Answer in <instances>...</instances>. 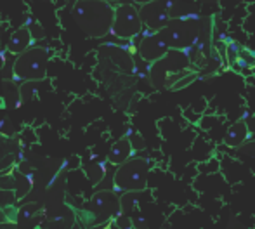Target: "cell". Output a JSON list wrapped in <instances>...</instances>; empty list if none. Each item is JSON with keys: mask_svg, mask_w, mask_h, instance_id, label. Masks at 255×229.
<instances>
[{"mask_svg": "<svg viewBox=\"0 0 255 229\" xmlns=\"http://www.w3.org/2000/svg\"><path fill=\"white\" fill-rule=\"evenodd\" d=\"M127 137L130 139V142H132V146H134L135 151H139V149H144V139L139 135L137 130L130 128V130H128V134H127Z\"/></svg>", "mask_w": 255, "mask_h": 229, "instance_id": "cell-17", "label": "cell"}, {"mask_svg": "<svg viewBox=\"0 0 255 229\" xmlns=\"http://www.w3.org/2000/svg\"><path fill=\"white\" fill-rule=\"evenodd\" d=\"M106 170H108V163L96 162L87 167V172H85V174H87V177L91 179L94 184H99V182L104 179V175H106Z\"/></svg>", "mask_w": 255, "mask_h": 229, "instance_id": "cell-15", "label": "cell"}, {"mask_svg": "<svg viewBox=\"0 0 255 229\" xmlns=\"http://www.w3.org/2000/svg\"><path fill=\"white\" fill-rule=\"evenodd\" d=\"M134 151L135 149H134V146H132L130 139H128L127 135L120 137L111 146L110 153H108V163H111V165H115V167L122 165V163L127 162L128 158H132Z\"/></svg>", "mask_w": 255, "mask_h": 229, "instance_id": "cell-11", "label": "cell"}, {"mask_svg": "<svg viewBox=\"0 0 255 229\" xmlns=\"http://www.w3.org/2000/svg\"><path fill=\"white\" fill-rule=\"evenodd\" d=\"M33 33L28 26H19L12 35H10L9 42H7V51L10 52L12 56H17L21 52H24L26 49H30L33 45Z\"/></svg>", "mask_w": 255, "mask_h": 229, "instance_id": "cell-10", "label": "cell"}, {"mask_svg": "<svg viewBox=\"0 0 255 229\" xmlns=\"http://www.w3.org/2000/svg\"><path fill=\"white\" fill-rule=\"evenodd\" d=\"M168 51H170V47H168V44L161 38V35L158 31L148 30L146 33H142L141 40L137 42V54L141 56V59L144 63L149 64L161 59Z\"/></svg>", "mask_w": 255, "mask_h": 229, "instance_id": "cell-8", "label": "cell"}, {"mask_svg": "<svg viewBox=\"0 0 255 229\" xmlns=\"http://www.w3.org/2000/svg\"><path fill=\"white\" fill-rule=\"evenodd\" d=\"M142 19L139 9L134 3H120L115 7V19L111 35L122 40H134L135 37L142 33Z\"/></svg>", "mask_w": 255, "mask_h": 229, "instance_id": "cell-6", "label": "cell"}, {"mask_svg": "<svg viewBox=\"0 0 255 229\" xmlns=\"http://www.w3.org/2000/svg\"><path fill=\"white\" fill-rule=\"evenodd\" d=\"M247 3H255V0H245Z\"/></svg>", "mask_w": 255, "mask_h": 229, "instance_id": "cell-20", "label": "cell"}, {"mask_svg": "<svg viewBox=\"0 0 255 229\" xmlns=\"http://www.w3.org/2000/svg\"><path fill=\"white\" fill-rule=\"evenodd\" d=\"M73 19L89 38H101L111 33L115 7L108 0H78L75 2Z\"/></svg>", "mask_w": 255, "mask_h": 229, "instance_id": "cell-3", "label": "cell"}, {"mask_svg": "<svg viewBox=\"0 0 255 229\" xmlns=\"http://www.w3.org/2000/svg\"><path fill=\"white\" fill-rule=\"evenodd\" d=\"M151 162L148 158H128L122 165L117 167L113 174V189L115 191H144L148 186Z\"/></svg>", "mask_w": 255, "mask_h": 229, "instance_id": "cell-4", "label": "cell"}, {"mask_svg": "<svg viewBox=\"0 0 255 229\" xmlns=\"http://www.w3.org/2000/svg\"><path fill=\"white\" fill-rule=\"evenodd\" d=\"M139 14H141L142 24L151 31H160L172 19L163 0H151V2L142 3L141 9H139Z\"/></svg>", "mask_w": 255, "mask_h": 229, "instance_id": "cell-9", "label": "cell"}, {"mask_svg": "<svg viewBox=\"0 0 255 229\" xmlns=\"http://www.w3.org/2000/svg\"><path fill=\"white\" fill-rule=\"evenodd\" d=\"M249 135H250V128L247 125V121L242 118V120L229 125V128L226 130L224 135V142L228 146H231V148H242L247 142V139H249Z\"/></svg>", "mask_w": 255, "mask_h": 229, "instance_id": "cell-12", "label": "cell"}, {"mask_svg": "<svg viewBox=\"0 0 255 229\" xmlns=\"http://www.w3.org/2000/svg\"><path fill=\"white\" fill-rule=\"evenodd\" d=\"M37 80H26L23 82V85L19 87L21 99L23 103H33L35 99H38V89H37Z\"/></svg>", "mask_w": 255, "mask_h": 229, "instance_id": "cell-14", "label": "cell"}, {"mask_svg": "<svg viewBox=\"0 0 255 229\" xmlns=\"http://www.w3.org/2000/svg\"><path fill=\"white\" fill-rule=\"evenodd\" d=\"M49 49L47 47H30L21 54L14 56L12 80L26 82L37 80L42 82L47 77Z\"/></svg>", "mask_w": 255, "mask_h": 229, "instance_id": "cell-5", "label": "cell"}, {"mask_svg": "<svg viewBox=\"0 0 255 229\" xmlns=\"http://www.w3.org/2000/svg\"><path fill=\"white\" fill-rule=\"evenodd\" d=\"M87 212L94 217L98 224L108 223L115 219L122 212V200L115 195V191H98L87 203Z\"/></svg>", "mask_w": 255, "mask_h": 229, "instance_id": "cell-7", "label": "cell"}, {"mask_svg": "<svg viewBox=\"0 0 255 229\" xmlns=\"http://www.w3.org/2000/svg\"><path fill=\"white\" fill-rule=\"evenodd\" d=\"M0 98L3 99L5 106H9V108H12V110L21 108V105H23L19 87L16 85V82L9 80V78L0 80Z\"/></svg>", "mask_w": 255, "mask_h": 229, "instance_id": "cell-13", "label": "cell"}, {"mask_svg": "<svg viewBox=\"0 0 255 229\" xmlns=\"http://www.w3.org/2000/svg\"><path fill=\"white\" fill-rule=\"evenodd\" d=\"M203 3H215V2H221V0H202Z\"/></svg>", "mask_w": 255, "mask_h": 229, "instance_id": "cell-19", "label": "cell"}, {"mask_svg": "<svg viewBox=\"0 0 255 229\" xmlns=\"http://www.w3.org/2000/svg\"><path fill=\"white\" fill-rule=\"evenodd\" d=\"M0 134L5 135V137H10V135L14 134V127H12V123H10L9 118L0 116Z\"/></svg>", "mask_w": 255, "mask_h": 229, "instance_id": "cell-18", "label": "cell"}, {"mask_svg": "<svg viewBox=\"0 0 255 229\" xmlns=\"http://www.w3.org/2000/svg\"><path fill=\"white\" fill-rule=\"evenodd\" d=\"M158 33L161 35L170 49L189 52L195 47H207L208 33H210V21L205 17L177 16L172 17L170 23L161 28Z\"/></svg>", "mask_w": 255, "mask_h": 229, "instance_id": "cell-1", "label": "cell"}, {"mask_svg": "<svg viewBox=\"0 0 255 229\" xmlns=\"http://www.w3.org/2000/svg\"><path fill=\"white\" fill-rule=\"evenodd\" d=\"M191 57L186 51L170 49L161 59L151 63L149 68V80L156 89H172L177 91L191 80H184V77H193L196 71L191 68Z\"/></svg>", "mask_w": 255, "mask_h": 229, "instance_id": "cell-2", "label": "cell"}, {"mask_svg": "<svg viewBox=\"0 0 255 229\" xmlns=\"http://www.w3.org/2000/svg\"><path fill=\"white\" fill-rule=\"evenodd\" d=\"M38 203H28V205H24V207H21L19 209V212H17V219H19V223H26V221H30V219H33L35 217V214H38Z\"/></svg>", "mask_w": 255, "mask_h": 229, "instance_id": "cell-16", "label": "cell"}, {"mask_svg": "<svg viewBox=\"0 0 255 229\" xmlns=\"http://www.w3.org/2000/svg\"><path fill=\"white\" fill-rule=\"evenodd\" d=\"M108 2H120V0H108Z\"/></svg>", "mask_w": 255, "mask_h": 229, "instance_id": "cell-21", "label": "cell"}]
</instances>
